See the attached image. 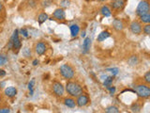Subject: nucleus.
<instances>
[{
  "label": "nucleus",
  "instance_id": "obj_2",
  "mask_svg": "<svg viewBox=\"0 0 150 113\" xmlns=\"http://www.w3.org/2000/svg\"><path fill=\"white\" fill-rule=\"evenodd\" d=\"M59 73L62 75V77H64L65 79H73L75 77V70L73 69V67L71 65H69L68 63L62 64L59 68Z\"/></svg>",
  "mask_w": 150,
  "mask_h": 113
},
{
  "label": "nucleus",
  "instance_id": "obj_39",
  "mask_svg": "<svg viewBox=\"0 0 150 113\" xmlns=\"http://www.w3.org/2000/svg\"><path fill=\"white\" fill-rule=\"evenodd\" d=\"M3 9H4V6H3L2 2H0V13L3 11Z\"/></svg>",
  "mask_w": 150,
  "mask_h": 113
},
{
  "label": "nucleus",
  "instance_id": "obj_33",
  "mask_svg": "<svg viewBox=\"0 0 150 113\" xmlns=\"http://www.w3.org/2000/svg\"><path fill=\"white\" fill-rule=\"evenodd\" d=\"M107 89H108V91L110 92V94H115V91H116V88L115 87V86H109V87H107Z\"/></svg>",
  "mask_w": 150,
  "mask_h": 113
},
{
  "label": "nucleus",
  "instance_id": "obj_34",
  "mask_svg": "<svg viewBox=\"0 0 150 113\" xmlns=\"http://www.w3.org/2000/svg\"><path fill=\"white\" fill-rule=\"evenodd\" d=\"M11 112V109L8 107H2L0 108V113H9Z\"/></svg>",
  "mask_w": 150,
  "mask_h": 113
},
{
  "label": "nucleus",
  "instance_id": "obj_6",
  "mask_svg": "<svg viewBox=\"0 0 150 113\" xmlns=\"http://www.w3.org/2000/svg\"><path fill=\"white\" fill-rule=\"evenodd\" d=\"M52 89H53V92L58 97H62L65 93V87L62 85V83L58 81L53 82V84H52Z\"/></svg>",
  "mask_w": 150,
  "mask_h": 113
},
{
  "label": "nucleus",
  "instance_id": "obj_9",
  "mask_svg": "<svg viewBox=\"0 0 150 113\" xmlns=\"http://www.w3.org/2000/svg\"><path fill=\"white\" fill-rule=\"evenodd\" d=\"M46 50H47V45H46L45 42L39 41V42H37V44H36V45H35V52L39 56L44 55Z\"/></svg>",
  "mask_w": 150,
  "mask_h": 113
},
{
  "label": "nucleus",
  "instance_id": "obj_40",
  "mask_svg": "<svg viewBox=\"0 0 150 113\" xmlns=\"http://www.w3.org/2000/svg\"><path fill=\"white\" fill-rule=\"evenodd\" d=\"M81 37H82V38H83H83L86 37V32H84V31H83V32H82V34H81Z\"/></svg>",
  "mask_w": 150,
  "mask_h": 113
},
{
  "label": "nucleus",
  "instance_id": "obj_23",
  "mask_svg": "<svg viewBox=\"0 0 150 113\" xmlns=\"http://www.w3.org/2000/svg\"><path fill=\"white\" fill-rule=\"evenodd\" d=\"M112 81H114V77H106L105 79H104V82H103V85L107 88V87H109L111 86V85L112 84Z\"/></svg>",
  "mask_w": 150,
  "mask_h": 113
},
{
  "label": "nucleus",
  "instance_id": "obj_15",
  "mask_svg": "<svg viewBox=\"0 0 150 113\" xmlns=\"http://www.w3.org/2000/svg\"><path fill=\"white\" fill-rule=\"evenodd\" d=\"M64 105L69 108H74L76 107V101L74 100L73 97H67L64 100Z\"/></svg>",
  "mask_w": 150,
  "mask_h": 113
},
{
  "label": "nucleus",
  "instance_id": "obj_12",
  "mask_svg": "<svg viewBox=\"0 0 150 113\" xmlns=\"http://www.w3.org/2000/svg\"><path fill=\"white\" fill-rule=\"evenodd\" d=\"M125 6V0H114L111 3V7L115 11H120Z\"/></svg>",
  "mask_w": 150,
  "mask_h": 113
},
{
  "label": "nucleus",
  "instance_id": "obj_18",
  "mask_svg": "<svg viewBox=\"0 0 150 113\" xmlns=\"http://www.w3.org/2000/svg\"><path fill=\"white\" fill-rule=\"evenodd\" d=\"M70 34H71V37H76L78 36V34L80 33V26L78 25H71L70 26Z\"/></svg>",
  "mask_w": 150,
  "mask_h": 113
},
{
  "label": "nucleus",
  "instance_id": "obj_37",
  "mask_svg": "<svg viewBox=\"0 0 150 113\" xmlns=\"http://www.w3.org/2000/svg\"><path fill=\"white\" fill-rule=\"evenodd\" d=\"M5 75H6V71L0 68V77H3Z\"/></svg>",
  "mask_w": 150,
  "mask_h": 113
},
{
  "label": "nucleus",
  "instance_id": "obj_19",
  "mask_svg": "<svg viewBox=\"0 0 150 113\" xmlns=\"http://www.w3.org/2000/svg\"><path fill=\"white\" fill-rule=\"evenodd\" d=\"M139 19H140L141 23H143V24H149L150 23V13L147 12V13L142 14V15L139 16Z\"/></svg>",
  "mask_w": 150,
  "mask_h": 113
},
{
  "label": "nucleus",
  "instance_id": "obj_32",
  "mask_svg": "<svg viewBox=\"0 0 150 113\" xmlns=\"http://www.w3.org/2000/svg\"><path fill=\"white\" fill-rule=\"evenodd\" d=\"M28 4L31 8H36L38 6V1L37 0H28Z\"/></svg>",
  "mask_w": 150,
  "mask_h": 113
},
{
  "label": "nucleus",
  "instance_id": "obj_5",
  "mask_svg": "<svg viewBox=\"0 0 150 113\" xmlns=\"http://www.w3.org/2000/svg\"><path fill=\"white\" fill-rule=\"evenodd\" d=\"M149 9H150V7H149L148 0H142V1L138 4L137 9H136V14H137L138 16H140V15H142V14L149 12Z\"/></svg>",
  "mask_w": 150,
  "mask_h": 113
},
{
  "label": "nucleus",
  "instance_id": "obj_35",
  "mask_svg": "<svg viewBox=\"0 0 150 113\" xmlns=\"http://www.w3.org/2000/svg\"><path fill=\"white\" fill-rule=\"evenodd\" d=\"M52 3H53V2H52V0H46V1H44L43 3H42V6L45 7V8L46 7H49Z\"/></svg>",
  "mask_w": 150,
  "mask_h": 113
},
{
  "label": "nucleus",
  "instance_id": "obj_42",
  "mask_svg": "<svg viewBox=\"0 0 150 113\" xmlns=\"http://www.w3.org/2000/svg\"><path fill=\"white\" fill-rule=\"evenodd\" d=\"M5 1H8V0H5Z\"/></svg>",
  "mask_w": 150,
  "mask_h": 113
},
{
  "label": "nucleus",
  "instance_id": "obj_41",
  "mask_svg": "<svg viewBox=\"0 0 150 113\" xmlns=\"http://www.w3.org/2000/svg\"><path fill=\"white\" fill-rule=\"evenodd\" d=\"M98 2H104L105 0H98Z\"/></svg>",
  "mask_w": 150,
  "mask_h": 113
},
{
  "label": "nucleus",
  "instance_id": "obj_28",
  "mask_svg": "<svg viewBox=\"0 0 150 113\" xmlns=\"http://www.w3.org/2000/svg\"><path fill=\"white\" fill-rule=\"evenodd\" d=\"M106 71H107V72L111 73L112 77H115V75H116V74H118V73H119V69L118 68H110V69H107Z\"/></svg>",
  "mask_w": 150,
  "mask_h": 113
},
{
  "label": "nucleus",
  "instance_id": "obj_4",
  "mask_svg": "<svg viewBox=\"0 0 150 113\" xmlns=\"http://www.w3.org/2000/svg\"><path fill=\"white\" fill-rule=\"evenodd\" d=\"M134 91L137 95L143 99H147L150 97V88L147 84H138L134 87Z\"/></svg>",
  "mask_w": 150,
  "mask_h": 113
},
{
  "label": "nucleus",
  "instance_id": "obj_21",
  "mask_svg": "<svg viewBox=\"0 0 150 113\" xmlns=\"http://www.w3.org/2000/svg\"><path fill=\"white\" fill-rule=\"evenodd\" d=\"M49 19V16H48V14L45 13V12H42L40 13L39 16H38V22H39L40 24H42V23H44L45 21H47Z\"/></svg>",
  "mask_w": 150,
  "mask_h": 113
},
{
  "label": "nucleus",
  "instance_id": "obj_20",
  "mask_svg": "<svg viewBox=\"0 0 150 113\" xmlns=\"http://www.w3.org/2000/svg\"><path fill=\"white\" fill-rule=\"evenodd\" d=\"M138 62H139V59L137 56H131L128 59V63L129 66H135L138 64Z\"/></svg>",
  "mask_w": 150,
  "mask_h": 113
},
{
  "label": "nucleus",
  "instance_id": "obj_1",
  "mask_svg": "<svg viewBox=\"0 0 150 113\" xmlns=\"http://www.w3.org/2000/svg\"><path fill=\"white\" fill-rule=\"evenodd\" d=\"M65 92H67V93L70 97L75 98L79 96L81 93H83V87L77 82L68 81L65 86Z\"/></svg>",
  "mask_w": 150,
  "mask_h": 113
},
{
  "label": "nucleus",
  "instance_id": "obj_29",
  "mask_svg": "<svg viewBox=\"0 0 150 113\" xmlns=\"http://www.w3.org/2000/svg\"><path fill=\"white\" fill-rule=\"evenodd\" d=\"M130 109H131V111H132V112H139L140 109H141V107L138 105L137 103H135V104H133V105L130 107Z\"/></svg>",
  "mask_w": 150,
  "mask_h": 113
},
{
  "label": "nucleus",
  "instance_id": "obj_14",
  "mask_svg": "<svg viewBox=\"0 0 150 113\" xmlns=\"http://www.w3.org/2000/svg\"><path fill=\"white\" fill-rule=\"evenodd\" d=\"M112 27H114V29L116 30V31H122L124 29V23L122 20H120V19H115L114 21H112Z\"/></svg>",
  "mask_w": 150,
  "mask_h": 113
},
{
  "label": "nucleus",
  "instance_id": "obj_43",
  "mask_svg": "<svg viewBox=\"0 0 150 113\" xmlns=\"http://www.w3.org/2000/svg\"><path fill=\"white\" fill-rule=\"evenodd\" d=\"M111 1H114V0H111Z\"/></svg>",
  "mask_w": 150,
  "mask_h": 113
},
{
  "label": "nucleus",
  "instance_id": "obj_3",
  "mask_svg": "<svg viewBox=\"0 0 150 113\" xmlns=\"http://www.w3.org/2000/svg\"><path fill=\"white\" fill-rule=\"evenodd\" d=\"M21 47H22V41L20 40V38H19V30L15 29L13 31L11 39H9L8 48L9 50H11V49L19 50V49H21Z\"/></svg>",
  "mask_w": 150,
  "mask_h": 113
},
{
  "label": "nucleus",
  "instance_id": "obj_27",
  "mask_svg": "<svg viewBox=\"0 0 150 113\" xmlns=\"http://www.w3.org/2000/svg\"><path fill=\"white\" fill-rule=\"evenodd\" d=\"M142 32H144L145 35H150V25L145 24V26L142 27Z\"/></svg>",
  "mask_w": 150,
  "mask_h": 113
},
{
  "label": "nucleus",
  "instance_id": "obj_16",
  "mask_svg": "<svg viewBox=\"0 0 150 113\" xmlns=\"http://www.w3.org/2000/svg\"><path fill=\"white\" fill-rule=\"evenodd\" d=\"M111 36V33L109 31H107V30H104V31H101L100 34L98 35L97 37V41L98 42H101L103 41H105L106 39H108Z\"/></svg>",
  "mask_w": 150,
  "mask_h": 113
},
{
  "label": "nucleus",
  "instance_id": "obj_8",
  "mask_svg": "<svg viewBox=\"0 0 150 113\" xmlns=\"http://www.w3.org/2000/svg\"><path fill=\"white\" fill-rule=\"evenodd\" d=\"M76 106L79 107H83L89 103V97L84 93H81L79 96L76 97Z\"/></svg>",
  "mask_w": 150,
  "mask_h": 113
},
{
  "label": "nucleus",
  "instance_id": "obj_11",
  "mask_svg": "<svg viewBox=\"0 0 150 113\" xmlns=\"http://www.w3.org/2000/svg\"><path fill=\"white\" fill-rule=\"evenodd\" d=\"M17 92H18L17 89L15 87H12V86L6 88V89H5V91H4V94L8 98L15 97L17 95Z\"/></svg>",
  "mask_w": 150,
  "mask_h": 113
},
{
  "label": "nucleus",
  "instance_id": "obj_7",
  "mask_svg": "<svg viewBox=\"0 0 150 113\" xmlns=\"http://www.w3.org/2000/svg\"><path fill=\"white\" fill-rule=\"evenodd\" d=\"M129 30L132 34L140 35L142 33V25L138 21H132L129 25Z\"/></svg>",
  "mask_w": 150,
  "mask_h": 113
},
{
  "label": "nucleus",
  "instance_id": "obj_17",
  "mask_svg": "<svg viewBox=\"0 0 150 113\" xmlns=\"http://www.w3.org/2000/svg\"><path fill=\"white\" fill-rule=\"evenodd\" d=\"M100 13H101V15L102 16H104V17H110L112 15V11H111V9L108 7V6H102L101 9H100Z\"/></svg>",
  "mask_w": 150,
  "mask_h": 113
},
{
  "label": "nucleus",
  "instance_id": "obj_25",
  "mask_svg": "<svg viewBox=\"0 0 150 113\" xmlns=\"http://www.w3.org/2000/svg\"><path fill=\"white\" fill-rule=\"evenodd\" d=\"M35 83H36V80L35 78H33L30 80V82L28 83V89H29V92H30V94L32 95L33 92H34V86H35Z\"/></svg>",
  "mask_w": 150,
  "mask_h": 113
},
{
  "label": "nucleus",
  "instance_id": "obj_10",
  "mask_svg": "<svg viewBox=\"0 0 150 113\" xmlns=\"http://www.w3.org/2000/svg\"><path fill=\"white\" fill-rule=\"evenodd\" d=\"M53 17L58 21H63L66 19V12L64 11V9L58 8L53 12Z\"/></svg>",
  "mask_w": 150,
  "mask_h": 113
},
{
  "label": "nucleus",
  "instance_id": "obj_22",
  "mask_svg": "<svg viewBox=\"0 0 150 113\" xmlns=\"http://www.w3.org/2000/svg\"><path fill=\"white\" fill-rule=\"evenodd\" d=\"M105 112L106 113H119V109H118V107L115 106H110L106 107Z\"/></svg>",
  "mask_w": 150,
  "mask_h": 113
},
{
  "label": "nucleus",
  "instance_id": "obj_38",
  "mask_svg": "<svg viewBox=\"0 0 150 113\" xmlns=\"http://www.w3.org/2000/svg\"><path fill=\"white\" fill-rule=\"evenodd\" d=\"M39 63H40V61L38 60V59H35L34 61H33V65H34V66H37V65H39Z\"/></svg>",
  "mask_w": 150,
  "mask_h": 113
},
{
  "label": "nucleus",
  "instance_id": "obj_30",
  "mask_svg": "<svg viewBox=\"0 0 150 113\" xmlns=\"http://www.w3.org/2000/svg\"><path fill=\"white\" fill-rule=\"evenodd\" d=\"M144 81L145 82V84H150V71L146 72L144 75Z\"/></svg>",
  "mask_w": 150,
  "mask_h": 113
},
{
  "label": "nucleus",
  "instance_id": "obj_26",
  "mask_svg": "<svg viewBox=\"0 0 150 113\" xmlns=\"http://www.w3.org/2000/svg\"><path fill=\"white\" fill-rule=\"evenodd\" d=\"M70 6V0H61L60 1V7L62 9L69 8Z\"/></svg>",
  "mask_w": 150,
  "mask_h": 113
},
{
  "label": "nucleus",
  "instance_id": "obj_36",
  "mask_svg": "<svg viewBox=\"0 0 150 113\" xmlns=\"http://www.w3.org/2000/svg\"><path fill=\"white\" fill-rule=\"evenodd\" d=\"M23 55H25V56H30V55H31V52H30V50L28 49V48H25V50H23Z\"/></svg>",
  "mask_w": 150,
  "mask_h": 113
},
{
  "label": "nucleus",
  "instance_id": "obj_13",
  "mask_svg": "<svg viewBox=\"0 0 150 113\" xmlns=\"http://www.w3.org/2000/svg\"><path fill=\"white\" fill-rule=\"evenodd\" d=\"M91 44H92V41L89 37H86V39L83 40V54H87L91 48Z\"/></svg>",
  "mask_w": 150,
  "mask_h": 113
},
{
  "label": "nucleus",
  "instance_id": "obj_24",
  "mask_svg": "<svg viewBox=\"0 0 150 113\" xmlns=\"http://www.w3.org/2000/svg\"><path fill=\"white\" fill-rule=\"evenodd\" d=\"M8 58L7 55L5 54H1L0 55V66H4L8 63Z\"/></svg>",
  "mask_w": 150,
  "mask_h": 113
},
{
  "label": "nucleus",
  "instance_id": "obj_31",
  "mask_svg": "<svg viewBox=\"0 0 150 113\" xmlns=\"http://www.w3.org/2000/svg\"><path fill=\"white\" fill-rule=\"evenodd\" d=\"M19 34H21L25 38H27L28 37V31H27L26 28H22V29H20V33H19Z\"/></svg>",
  "mask_w": 150,
  "mask_h": 113
}]
</instances>
